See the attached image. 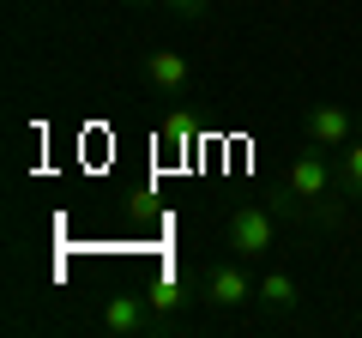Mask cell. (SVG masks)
Listing matches in <instances>:
<instances>
[{"label": "cell", "mask_w": 362, "mask_h": 338, "mask_svg": "<svg viewBox=\"0 0 362 338\" xmlns=\"http://www.w3.org/2000/svg\"><path fill=\"white\" fill-rule=\"evenodd\" d=\"M145 296H151L157 314H169V320H175V314H187V308L199 302V278H187V272H163L151 290H145Z\"/></svg>", "instance_id": "cell-7"}, {"label": "cell", "mask_w": 362, "mask_h": 338, "mask_svg": "<svg viewBox=\"0 0 362 338\" xmlns=\"http://www.w3.org/2000/svg\"><path fill=\"white\" fill-rule=\"evenodd\" d=\"M344 194L338 187V169H332V151L326 145H302L284 169V194H278V211L284 218H308V223H338L344 218Z\"/></svg>", "instance_id": "cell-1"}, {"label": "cell", "mask_w": 362, "mask_h": 338, "mask_svg": "<svg viewBox=\"0 0 362 338\" xmlns=\"http://www.w3.org/2000/svg\"><path fill=\"white\" fill-rule=\"evenodd\" d=\"M254 302H259L266 314H296L302 290H296V278H290V272H266V278L254 284Z\"/></svg>", "instance_id": "cell-8"}, {"label": "cell", "mask_w": 362, "mask_h": 338, "mask_svg": "<svg viewBox=\"0 0 362 338\" xmlns=\"http://www.w3.org/2000/svg\"><path fill=\"white\" fill-rule=\"evenodd\" d=\"M163 13H175V18H206V6L211 0H157Z\"/></svg>", "instance_id": "cell-11"}, {"label": "cell", "mask_w": 362, "mask_h": 338, "mask_svg": "<svg viewBox=\"0 0 362 338\" xmlns=\"http://www.w3.org/2000/svg\"><path fill=\"white\" fill-rule=\"evenodd\" d=\"M187 139H194V127H187V115H169L163 127H157V145H163V151H187Z\"/></svg>", "instance_id": "cell-10"}, {"label": "cell", "mask_w": 362, "mask_h": 338, "mask_svg": "<svg viewBox=\"0 0 362 338\" xmlns=\"http://www.w3.org/2000/svg\"><path fill=\"white\" fill-rule=\"evenodd\" d=\"M139 78H145V91H151V97L175 103V97L194 91V61H187L181 49H163V42H157V49L139 54Z\"/></svg>", "instance_id": "cell-5"}, {"label": "cell", "mask_w": 362, "mask_h": 338, "mask_svg": "<svg viewBox=\"0 0 362 338\" xmlns=\"http://www.w3.org/2000/svg\"><path fill=\"white\" fill-rule=\"evenodd\" d=\"M356 133H362V109H350V103H308L302 109V139L308 145L338 151V145H350Z\"/></svg>", "instance_id": "cell-6"}, {"label": "cell", "mask_w": 362, "mask_h": 338, "mask_svg": "<svg viewBox=\"0 0 362 338\" xmlns=\"http://www.w3.org/2000/svg\"><path fill=\"white\" fill-rule=\"evenodd\" d=\"M254 284L259 278H247V260H218V266H206L199 272V302L206 308H218V314H235V308H247L254 302Z\"/></svg>", "instance_id": "cell-4"}, {"label": "cell", "mask_w": 362, "mask_h": 338, "mask_svg": "<svg viewBox=\"0 0 362 338\" xmlns=\"http://www.w3.org/2000/svg\"><path fill=\"white\" fill-rule=\"evenodd\" d=\"M278 218H284V211L259 206V199L230 206V218H223V247H230L235 260H266L272 247H278Z\"/></svg>", "instance_id": "cell-2"}, {"label": "cell", "mask_w": 362, "mask_h": 338, "mask_svg": "<svg viewBox=\"0 0 362 338\" xmlns=\"http://www.w3.org/2000/svg\"><path fill=\"white\" fill-rule=\"evenodd\" d=\"M332 169H338V187H344L350 199H362V133L332 151Z\"/></svg>", "instance_id": "cell-9"}, {"label": "cell", "mask_w": 362, "mask_h": 338, "mask_svg": "<svg viewBox=\"0 0 362 338\" xmlns=\"http://www.w3.org/2000/svg\"><path fill=\"white\" fill-rule=\"evenodd\" d=\"M97 332L109 338H139V332H175V320L169 314L151 308V296L145 290H115V296H103V308H97Z\"/></svg>", "instance_id": "cell-3"}]
</instances>
